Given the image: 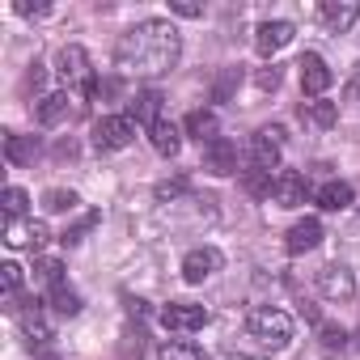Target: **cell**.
Wrapping results in <instances>:
<instances>
[{"label":"cell","mask_w":360,"mask_h":360,"mask_svg":"<svg viewBox=\"0 0 360 360\" xmlns=\"http://www.w3.org/2000/svg\"><path fill=\"white\" fill-rule=\"evenodd\" d=\"M178 56H183V34L165 18L136 22L115 47V64L123 77H165L178 64Z\"/></svg>","instance_id":"6da1fadb"},{"label":"cell","mask_w":360,"mask_h":360,"mask_svg":"<svg viewBox=\"0 0 360 360\" xmlns=\"http://www.w3.org/2000/svg\"><path fill=\"white\" fill-rule=\"evenodd\" d=\"M246 330H250L255 343H263V347H271V352H280V347L292 343V318H288L284 309H276V305H259V309H250Z\"/></svg>","instance_id":"7a4b0ae2"},{"label":"cell","mask_w":360,"mask_h":360,"mask_svg":"<svg viewBox=\"0 0 360 360\" xmlns=\"http://www.w3.org/2000/svg\"><path fill=\"white\" fill-rule=\"evenodd\" d=\"M136 140V119L131 115H102L94 123V148L98 153H119Z\"/></svg>","instance_id":"3957f363"},{"label":"cell","mask_w":360,"mask_h":360,"mask_svg":"<svg viewBox=\"0 0 360 360\" xmlns=\"http://www.w3.org/2000/svg\"><path fill=\"white\" fill-rule=\"evenodd\" d=\"M280 148H284V127L280 123L276 127H259L250 136V169H263V174L280 169Z\"/></svg>","instance_id":"277c9868"},{"label":"cell","mask_w":360,"mask_h":360,"mask_svg":"<svg viewBox=\"0 0 360 360\" xmlns=\"http://www.w3.org/2000/svg\"><path fill=\"white\" fill-rule=\"evenodd\" d=\"M161 326H165V330H178V335L204 330V326H208V309H204V305H187V301H169V305L161 309Z\"/></svg>","instance_id":"5b68a950"},{"label":"cell","mask_w":360,"mask_h":360,"mask_svg":"<svg viewBox=\"0 0 360 360\" xmlns=\"http://www.w3.org/2000/svg\"><path fill=\"white\" fill-rule=\"evenodd\" d=\"M318 292L326 301H352L356 297V280H352V271L343 263H326V267H318Z\"/></svg>","instance_id":"8992f818"},{"label":"cell","mask_w":360,"mask_h":360,"mask_svg":"<svg viewBox=\"0 0 360 360\" xmlns=\"http://www.w3.org/2000/svg\"><path fill=\"white\" fill-rule=\"evenodd\" d=\"M221 250L217 246H195V250H187V259H183V280L187 284H204L208 276H217L221 271Z\"/></svg>","instance_id":"52a82bcc"},{"label":"cell","mask_w":360,"mask_h":360,"mask_svg":"<svg viewBox=\"0 0 360 360\" xmlns=\"http://www.w3.org/2000/svg\"><path fill=\"white\" fill-rule=\"evenodd\" d=\"M56 72H60L68 85H89V56H85V47H77V43L60 47V56H56Z\"/></svg>","instance_id":"ba28073f"},{"label":"cell","mask_w":360,"mask_h":360,"mask_svg":"<svg viewBox=\"0 0 360 360\" xmlns=\"http://www.w3.org/2000/svg\"><path fill=\"white\" fill-rule=\"evenodd\" d=\"M292 22H263L259 30H255V51L259 56H276V51H284L288 43H292Z\"/></svg>","instance_id":"9c48e42d"},{"label":"cell","mask_w":360,"mask_h":360,"mask_svg":"<svg viewBox=\"0 0 360 360\" xmlns=\"http://www.w3.org/2000/svg\"><path fill=\"white\" fill-rule=\"evenodd\" d=\"M204 169H212L217 178H229V174H238V144L233 140H212L208 148H204Z\"/></svg>","instance_id":"30bf717a"},{"label":"cell","mask_w":360,"mask_h":360,"mask_svg":"<svg viewBox=\"0 0 360 360\" xmlns=\"http://www.w3.org/2000/svg\"><path fill=\"white\" fill-rule=\"evenodd\" d=\"M318 242H322V221H314V217L297 221V225L284 233V250H288V255H309Z\"/></svg>","instance_id":"8fae6325"},{"label":"cell","mask_w":360,"mask_h":360,"mask_svg":"<svg viewBox=\"0 0 360 360\" xmlns=\"http://www.w3.org/2000/svg\"><path fill=\"white\" fill-rule=\"evenodd\" d=\"M318 18L330 26V30H352L356 26V18H360V5H356V0H322V5H318Z\"/></svg>","instance_id":"7c38bea8"},{"label":"cell","mask_w":360,"mask_h":360,"mask_svg":"<svg viewBox=\"0 0 360 360\" xmlns=\"http://www.w3.org/2000/svg\"><path fill=\"white\" fill-rule=\"evenodd\" d=\"M297 68H301V85H305V94H314V98H318V94H326V89H330V68H326V60H322V56L305 51Z\"/></svg>","instance_id":"4fadbf2b"},{"label":"cell","mask_w":360,"mask_h":360,"mask_svg":"<svg viewBox=\"0 0 360 360\" xmlns=\"http://www.w3.org/2000/svg\"><path fill=\"white\" fill-rule=\"evenodd\" d=\"M47 225L43 221H5V242L9 246H47Z\"/></svg>","instance_id":"5bb4252c"},{"label":"cell","mask_w":360,"mask_h":360,"mask_svg":"<svg viewBox=\"0 0 360 360\" xmlns=\"http://www.w3.org/2000/svg\"><path fill=\"white\" fill-rule=\"evenodd\" d=\"M309 200V183L301 174H280L276 178V204L280 208H301Z\"/></svg>","instance_id":"9a60e30c"},{"label":"cell","mask_w":360,"mask_h":360,"mask_svg":"<svg viewBox=\"0 0 360 360\" xmlns=\"http://www.w3.org/2000/svg\"><path fill=\"white\" fill-rule=\"evenodd\" d=\"M314 200H318V208H326V212H343V208H352L356 191H352V183H339V178H330V183L318 187Z\"/></svg>","instance_id":"2e32d148"},{"label":"cell","mask_w":360,"mask_h":360,"mask_svg":"<svg viewBox=\"0 0 360 360\" xmlns=\"http://www.w3.org/2000/svg\"><path fill=\"white\" fill-rule=\"evenodd\" d=\"M72 115V94L64 89V94H47L43 102H39V123L43 127H56V123H64Z\"/></svg>","instance_id":"e0dca14e"},{"label":"cell","mask_w":360,"mask_h":360,"mask_svg":"<svg viewBox=\"0 0 360 360\" xmlns=\"http://www.w3.org/2000/svg\"><path fill=\"white\" fill-rule=\"evenodd\" d=\"M148 140H153V148H157L161 157H174L178 148H183V136H178V127H174L165 115H161V119L148 127Z\"/></svg>","instance_id":"ac0fdd59"},{"label":"cell","mask_w":360,"mask_h":360,"mask_svg":"<svg viewBox=\"0 0 360 360\" xmlns=\"http://www.w3.org/2000/svg\"><path fill=\"white\" fill-rule=\"evenodd\" d=\"M217 131H221V123H217V115H212V110H191V115H187V136H191V140H200L204 148H208L212 140H221Z\"/></svg>","instance_id":"d6986e66"},{"label":"cell","mask_w":360,"mask_h":360,"mask_svg":"<svg viewBox=\"0 0 360 360\" xmlns=\"http://www.w3.org/2000/svg\"><path fill=\"white\" fill-rule=\"evenodd\" d=\"M131 119L153 127V123L161 119V94H157V89H144V94H136V102H131Z\"/></svg>","instance_id":"ffe728a7"},{"label":"cell","mask_w":360,"mask_h":360,"mask_svg":"<svg viewBox=\"0 0 360 360\" xmlns=\"http://www.w3.org/2000/svg\"><path fill=\"white\" fill-rule=\"evenodd\" d=\"M34 153H39V140H34V136H5V157H9V165H30Z\"/></svg>","instance_id":"44dd1931"},{"label":"cell","mask_w":360,"mask_h":360,"mask_svg":"<svg viewBox=\"0 0 360 360\" xmlns=\"http://www.w3.org/2000/svg\"><path fill=\"white\" fill-rule=\"evenodd\" d=\"M301 119L314 123V127H335L339 106H335V102H305V106H301Z\"/></svg>","instance_id":"7402d4cb"},{"label":"cell","mask_w":360,"mask_h":360,"mask_svg":"<svg viewBox=\"0 0 360 360\" xmlns=\"http://www.w3.org/2000/svg\"><path fill=\"white\" fill-rule=\"evenodd\" d=\"M157 356H161V360H208L204 347H195V343H187V339H169V343H161Z\"/></svg>","instance_id":"603a6c76"},{"label":"cell","mask_w":360,"mask_h":360,"mask_svg":"<svg viewBox=\"0 0 360 360\" xmlns=\"http://www.w3.org/2000/svg\"><path fill=\"white\" fill-rule=\"evenodd\" d=\"M191 191V183H187V178L183 174H178V178H161V183L153 187V195H157V204H174V200H183Z\"/></svg>","instance_id":"cb8c5ba5"},{"label":"cell","mask_w":360,"mask_h":360,"mask_svg":"<svg viewBox=\"0 0 360 360\" xmlns=\"http://www.w3.org/2000/svg\"><path fill=\"white\" fill-rule=\"evenodd\" d=\"M238 85H242V68H221V77L212 85V102H229L238 94Z\"/></svg>","instance_id":"d4e9b609"},{"label":"cell","mask_w":360,"mask_h":360,"mask_svg":"<svg viewBox=\"0 0 360 360\" xmlns=\"http://www.w3.org/2000/svg\"><path fill=\"white\" fill-rule=\"evenodd\" d=\"M51 309L64 314V318H77V314H81V297H77L68 284H60V288H51Z\"/></svg>","instance_id":"484cf974"},{"label":"cell","mask_w":360,"mask_h":360,"mask_svg":"<svg viewBox=\"0 0 360 360\" xmlns=\"http://www.w3.org/2000/svg\"><path fill=\"white\" fill-rule=\"evenodd\" d=\"M242 187H246L250 195H259V200H271V195H276V183H271V174H263V169H246Z\"/></svg>","instance_id":"4316f807"},{"label":"cell","mask_w":360,"mask_h":360,"mask_svg":"<svg viewBox=\"0 0 360 360\" xmlns=\"http://www.w3.org/2000/svg\"><path fill=\"white\" fill-rule=\"evenodd\" d=\"M43 208H47V212H72V208H77V191L51 187V191L43 195Z\"/></svg>","instance_id":"83f0119b"},{"label":"cell","mask_w":360,"mask_h":360,"mask_svg":"<svg viewBox=\"0 0 360 360\" xmlns=\"http://www.w3.org/2000/svg\"><path fill=\"white\" fill-rule=\"evenodd\" d=\"M26 204H30V195L22 187H9L5 191V221H22L26 217Z\"/></svg>","instance_id":"f1b7e54d"},{"label":"cell","mask_w":360,"mask_h":360,"mask_svg":"<svg viewBox=\"0 0 360 360\" xmlns=\"http://www.w3.org/2000/svg\"><path fill=\"white\" fill-rule=\"evenodd\" d=\"M318 335H322V347L326 352H339V347H347V330L343 326H335V322H318Z\"/></svg>","instance_id":"f546056e"},{"label":"cell","mask_w":360,"mask_h":360,"mask_svg":"<svg viewBox=\"0 0 360 360\" xmlns=\"http://www.w3.org/2000/svg\"><path fill=\"white\" fill-rule=\"evenodd\" d=\"M98 221H102L98 212H85V217H81L77 225H68V229H64V242H68V246H77V242H81V238H85V233H89V229L98 225Z\"/></svg>","instance_id":"4dcf8cb0"},{"label":"cell","mask_w":360,"mask_h":360,"mask_svg":"<svg viewBox=\"0 0 360 360\" xmlns=\"http://www.w3.org/2000/svg\"><path fill=\"white\" fill-rule=\"evenodd\" d=\"M34 271H39V280H47L51 288H60V284H64V263H60V259H39V267H34Z\"/></svg>","instance_id":"1f68e13d"},{"label":"cell","mask_w":360,"mask_h":360,"mask_svg":"<svg viewBox=\"0 0 360 360\" xmlns=\"http://www.w3.org/2000/svg\"><path fill=\"white\" fill-rule=\"evenodd\" d=\"M0 284H5V297H18L22 292V267L5 263V267H0Z\"/></svg>","instance_id":"d6a6232c"},{"label":"cell","mask_w":360,"mask_h":360,"mask_svg":"<svg viewBox=\"0 0 360 360\" xmlns=\"http://www.w3.org/2000/svg\"><path fill=\"white\" fill-rule=\"evenodd\" d=\"M280 77H284V72H280V64H267V68H259L255 85H259L263 94H276V89H280Z\"/></svg>","instance_id":"836d02e7"},{"label":"cell","mask_w":360,"mask_h":360,"mask_svg":"<svg viewBox=\"0 0 360 360\" xmlns=\"http://www.w3.org/2000/svg\"><path fill=\"white\" fill-rule=\"evenodd\" d=\"M169 13H178V18H204V5H195V0H169Z\"/></svg>","instance_id":"e575fe53"},{"label":"cell","mask_w":360,"mask_h":360,"mask_svg":"<svg viewBox=\"0 0 360 360\" xmlns=\"http://www.w3.org/2000/svg\"><path fill=\"white\" fill-rule=\"evenodd\" d=\"M13 13H18V18H43V13H47V5H39V0H34V5H30V0H18Z\"/></svg>","instance_id":"d590c367"},{"label":"cell","mask_w":360,"mask_h":360,"mask_svg":"<svg viewBox=\"0 0 360 360\" xmlns=\"http://www.w3.org/2000/svg\"><path fill=\"white\" fill-rule=\"evenodd\" d=\"M43 81H47V68H43V64H30V72H26V89H43Z\"/></svg>","instance_id":"8d00e7d4"},{"label":"cell","mask_w":360,"mask_h":360,"mask_svg":"<svg viewBox=\"0 0 360 360\" xmlns=\"http://www.w3.org/2000/svg\"><path fill=\"white\" fill-rule=\"evenodd\" d=\"M229 360H259V356H229Z\"/></svg>","instance_id":"74e56055"},{"label":"cell","mask_w":360,"mask_h":360,"mask_svg":"<svg viewBox=\"0 0 360 360\" xmlns=\"http://www.w3.org/2000/svg\"><path fill=\"white\" fill-rule=\"evenodd\" d=\"M356 102H360V81H356Z\"/></svg>","instance_id":"f35d334b"},{"label":"cell","mask_w":360,"mask_h":360,"mask_svg":"<svg viewBox=\"0 0 360 360\" xmlns=\"http://www.w3.org/2000/svg\"><path fill=\"white\" fill-rule=\"evenodd\" d=\"M356 347H360V330H356Z\"/></svg>","instance_id":"ab89813d"}]
</instances>
